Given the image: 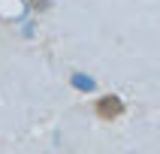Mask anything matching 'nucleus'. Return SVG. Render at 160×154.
<instances>
[{
    "mask_svg": "<svg viewBox=\"0 0 160 154\" xmlns=\"http://www.w3.org/2000/svg\"><path fill=\"white\" fill-rule=\"evenodd\" d=\"M76 85H79V88H94V82H91V79H82V76H76Z\"/></svg>",
    "mask_w": 160,
    "mask_h": 154,
    "instance_id": "nucleus-2",
    "label": "nucleus"
},
{
    "mask_svg": "<svg viewBox=\"0 0 160 154\" xmlns=\"http://www.w3.org/2000/svg\"><path fill=\"white\" fill-rule=\"evenodd\" d=\"M94 112H97V118H103V121H112V118L124 115V103H121V97H115V94H106V97H100L97 103H94Z\"/></svg>",
    "mask_w": 160,
    "mask_h": 154,
    "instance_id": "nucleus-1",
    "label": "nucleus"
}]
</instances>
